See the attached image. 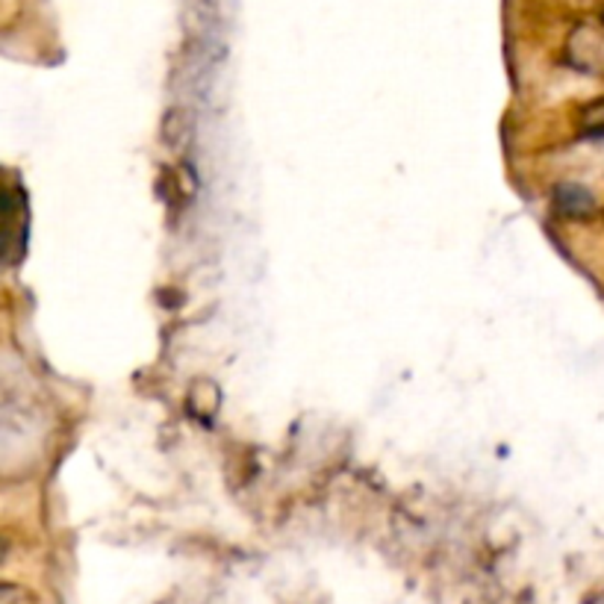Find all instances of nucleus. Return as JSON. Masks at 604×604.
<instances>
[{
    "label": "nucleus",
    "instance_id": "f257e3e1",
    "mask_svg": "<svg viewBox=\"0 0 604 604\" xmlns=\"http://www.w3.org/2000/svg\"><path fill=\"white\" fill-rule=\"evenodd\" d=\"M554 210L567 219H590L595 212V198L593 193L581 184H558L554 186Z\"/></svg>",
    "mask_w": 604,
    "mask_h": 604
},
{
    "label": "nucleus",
    "instance_id": "f03ea898",
    "mask_svg": "<svg viewBox=\"0 0 604 604\" xmlns=\"http://www.w3.org/2000/svg\"><path fill=\"white\" fill-rule=\"evenodd\" d=\"M584 136L604 142V101H595L584 110Z\"/></svg>",
    "mask_w": 604,
    "mask_h": 604
}]
</instances>
